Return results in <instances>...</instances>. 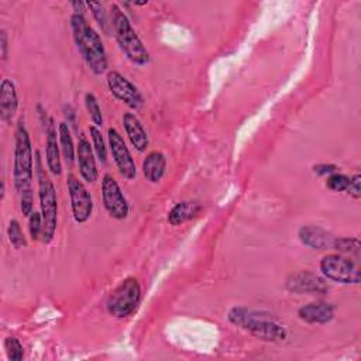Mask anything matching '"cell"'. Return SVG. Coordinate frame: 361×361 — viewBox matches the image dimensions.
Here are the masks:
<instances>
[{
	"label": "cell",
	"mask_w": 361,
	"mask_h": 361,
	"mask_svg": "<svg viewBox=\"0 0 361 361\" xmlns=\"http://www.w3.org/2000/svg\"><path fill=\"white\" fill-rule=\"evenodd\" d=\"M107 140L111 157L120 175L127 180L134 179L137 176V166L121 134L114 127H110L107 130Z\"/></svg>",
	"instance_id": "8fae6325"
},
{
	"label": "cell",
	"mask_w": 361,
	"mask_h": 361,
	"mask_svg": "<svg viewBox=\"0 0 361 361\" xmlns=\"http://www.w3.org/2000/svg\"><path fill=\"white\" fill-rule=\"evenodd\" d=\"M141 300V285L140 282L128 276L116 286V289L109 295L106 302L107 312L118 319L127 317L135 312Z\"/></svg>",
	"instance_id": "8992f818"
},
{
	"label": "cell",
	"mask_w": 361,
	"mask_h": 361,
	"mask_svg": "<svg viewBox=\"0 0 361 361\" xmlns=\"http://www.w3.org/2000/svg\"><path fill=\"white\" fill-rule=\"evenodd\" d=\"M202 210V204L195 200H183L176 203L168 213V223L172 226L183 224L185 221L196 217Z\"/></svg>",
	"instance_id": "ffe728a7"
},
{
	"label": "cell",
	"mask_w": 361,
	"mask_h": 361,
	"mask_svg": "<svg viewBox=\"0 0 361 361\" xmlns=\"http://www.w3.org/2000/svg\"><path fill=\"white\" fill-rule=\"evenodd\" d=\"M121 123L131 145L138 152H144L149 145V138L140 118L133 113H124L121 117Z\"/></svg>",
	"instance_id": "2e32d148"
},
{
	"label": "cell",
	"mask_w": 361,
	"mask_h": 361,
	"mask_svg": "<svg viewBox=\"0 0 361 361\" xmlns=\"http://www.w3.org/2000/svg\"><path fill=\"white\" fill-rule=\"evenodd\" d=\"M227 319L233 326L250 333L262 341L278 343L288 337L285 324L276 316L264 310H254L245 306H234L228 310Z\"/></svg>",
	"instance_id": "6da1fadb"
},
{
	"label": "cell",
	"mask_w": 361,
	"mask_h": 361,
	"mask_svg": "<svg viewBox=\"0 0 361 361\" xmlns=\"http://www.w3.org/2000/svg\"><path fill=\"white\" fill-rule=\"evenodd\" d=\"M76 159H78L79 173L82 179L87 183H93L97 179L99 172H97L93 147L90 145V141L85 134L79 135L78 145H76Z\"/></svg>",
	"instance_id": "5bb4252c"
},
{
	"label": "cell",
	"mask_w": 361,
	"mask_h": 361,
	"mask_svg": "<svg viewBox=\"0 0 361 361\" xmlns=\"http://www.w3.org/2000/svg\"><path fill=\"white\" fill-rule=\"evenodd\" d=\"M333 248L338 252H348V254H358L360 251V241L351 237H336L333 243Z\"/></svg>",
	"instance_id": "4316f807"
},
{
	"label": "cell",
	"mask_w": 361,
	"mask_h": 361,
	"mask_svg": "<svg viewBox=\"0 0 361 361\" xmlns=\"http://www.w3.org/2000/svg\"><path fill=\"white\" fill-rule=\"evenodd\" d=\"M41 121L45 131V161L49 172L52 175H61L62 173V162L59 158V142L56 135V127L54 123V118L47 116L45 111L39 113Z\"/></svg>",
	"instance_id": "7c38bea8"
},
{
	"label": "cell",
	"mask_w": 361,
	"mask_h": 361,
	"mask_svg": "<svg viewBox=\"0 0 361 361\" xmlns=\"http://www.w3.org/2000/svg\"><path fill=\"white\" fill-rule=\"evenodd\" d=\"M350 183V178L344 173H338L334 172L331 175H329L327 180H326V186L333 190V192H345Z\"/></svg>",
	"instance_id": "83f0119b"
},
{
	"label": "cell",
	"mask_w": 361,
	"mask_h": 361,
	"mask_svg": "<svg viewBox=\"0 0 361 361\" xmlns=\"http://www.w3.org/2000/svg\"><path fill=\"white\" fill-rule=\"evenodd\" d=\"M298 317L310 324H324L333 320L334 306L326 302H312L298 309Z\"/></svg>",
	"instance_id": "e0dca14e"
},
{
	"label": "cell",
	"mask_w": 361,
	"mask_h": 361,
	"mask_svg": "<svg viewBox=\"0 0 361 361\" xmlns=\"http://www.w3.org/2000/svg\"><path fill=\"white\" fill-rule=\"evenodd\" d=\"M313 171L317 173V175H331L334 172H337V166L333 165V164H317L313 166Z\"/></svg>",
	"instance_id": "1f68e13d"
},
{
	"label": "cell",
	"mask_w": 361,
	"mask_h": 361,
	"mask_svg": "<svg viewBox=\"0 0 361 361\" xmlns=\"http://www.w3.org/2000/svg\"><path fill=\"white\" fill-rule=\"evenodd\" d=\"M319 267L323 276L330 281L344 285H358L361 281L358 265L340 254H329L323 257Z\"/></svg>",
	"instance_id": "52a82bcc"
},
{
	"label": "cell",
	"mask_w": 361,
	"mask_h": 361,
	"mask_svg": "<svg viewBox=\"0 0 361 361\" xmlns=\"http://www.w3.org/2000/svg\"><path fill=\"white\" fill-rule=\"evenodd\" d=\"M285 288L296 295H322L327 290V283L322 276L310 271H299L286 278Z\"/></svg>",
	"instance_id": "4fadbf2b"
},
{
	"label": "cell",
	"mask_w": 361,
	"mask_h": 361,
	"mask_svg": "<svg viewBox=\"0 0 361 361\" xmlns=\"http://www.w3.org/2000/svg\"><path fill=\"white\" fill-rule=\"evenodd\" d=\"M58 137H59V145H61L63 158L66 159V162L72 164L75 159V155H76V148L73 145L69 126L65 121L59 123V126H58Z\"/></svg>",
	"instance_id": "44dd1931"
},
{
	"label": "cell",
	"mask_w": 361,
	"mask_h": 361,
	"mask_svg": "<svg viewBox=\"0 0 361 361\" xmlns=\"http://www.w3.org/2000/svg\"><path fill=\"white\" fill-rule=\"evenodd\" d=\"M72 7L75 8V13H76V14H83V10H85V7H86V3L75 1V3H72Z\"/></svg>",
	"instance_id": "836d02e7"
},
{
	"label": "cell",
	"mask_w": 361,
	"mask_h": 361,
	"mask_svg": "<svg viewBox=\"0 0 361 361\" xmlns=\"http://www.w3.org/2000/svg\"><path fill=\"white\" fill-rule=\"evenodd\" d=\"M142 173L151 183H158L166 171V158L159 151H151L142 161Z\"/></svg>",
	"instance_id": "d6986e66"
},
{
	"label": "cell",
	"mask_w": 361,
	"mask_h": 361,
	"mask_svg": "<svg viewBox=\"0 0 361 361\" xmlns=\"http://www.w3.org/2000/svg\"><path fill=\"white\" fill-rule=\"evenodd\" d=\"M0 47H1V59L6 61L7 59V32L4 30L0 31Z\"/></svg>",
	"instance_id": "d6a6232c"
},
{
	"label": "cell",
	"mask_w": 361,
	"mask_h": 361,
	"mask_svg": "<svg viewBox=\"0 0 361 361\" xmlns=\"http://www.w3.org/2000/svg\"><path fill=\"white\" fill-rule=\"evenodd\" d=\"M86 7L92 11L93 18L96 20V23L99 24L102 31L104 34L110 35L113 27H111V21L107 17V11L104 10V6L102 3H86Z\"/></svg>",
	"instance_id": "7402d4cb"
},
{
	"label": "cell",
	"mask_w": 361,
	"mask_h": 361,
	"mask_svg": "<svg viewBox=\"0 0 361 361\" xmlns=\"http://www.w3.org/2000/svg\"><path fill=\"white\" fill-rule=\"evenodd\" d=\"M18 109V96L16 85L10 79L0 83V117L4 123H10Z\"/></svg>",
	"instance_id": "ac0fdd59"
},
{
	"label": "cell",
	"mask_w": 361,
	"mask_h": 361,
	"mask_svg": "<svg viewBox=\"0 0 361 361\" xmlns=\"http://www.w3.org/2000/svg\"><path fill=\"white\" fill-rule=\"evenodd\" d=\"M345 192L354 199L361 197V176L358 173L350 178V183H348V188Z\"/></svg>",
	"instance_id": "4dcf8cb0"
},
{
	"label": "cell",
	"mask_w": 361,
	"mask_h": 361,
	"mask_svg": "<svg viewBox=\"0 0 361 361\" xmlns=\"http://www.w3.org/2000/svg\"><path fill=\"white\" fill-rule=\"evenodd\" d=\"M85 106H86L87 114H89L93 126H96V127L103 126V113H102L99 102L93 93L85 94Z\"/></svg>",
	"instance_id": "cb8c5ba5"
},
{
	"label": "cell",
	"mask_w": 361,
	"mask_h": 361,
	"mask_svg": "<svg viewBox=\"0 0 361 361\" xmlns=\"http://www.w3.org/2000/svg\"><path fill=\"white\" fill-rule=\"evenodd\" d=\"M28 231H30V237L35 241L41 237L42 234V217L41 213L38 212H32L28 217Z\"/></svg>",
	"instance_id": "f1b7e54d"
},
{
	"label": "cell",
	"mask_w": 361,
	"mask_h": 361,
	"mask_svg": "<svg viewBox=\"0 0 361 361\" xmlns=\"http://www.w3.org/2000/svg\"><path fill=\"white\" fill-rule=\"evenodd\" d=\"M106 82L110 93L124 103L131 110H138L144 104V97L141 92L137 89L134 83H131L126 76H123L117 71H109L106 76Z\"/></svg>",
	"instance_id": "30bf717a"
},
{
	"label": "cell",
	"mask_w": 361,
	"mask_h": 361,
	"mask_svg": "<svg viewBox=\"0 0 361 361\" xmlns=\"http://www.w3.org/2000/svg\"><path fill=\"white\" fill-rule=\"evenodd\" d=\"M298 238L303 245L312 250H326L333 248L336 237L319 226H302L298 230Z\"/></svg>",
	"instance_id": "9a60e30c"
},
{
	"label": "cell",
	"mask_w": 361,
	"mask_h": 361,
	"mask_svg": "<svg viewBox=\"0 0 361 361\" xmlns=\"http://www.w3.org/2000/svg\"><path fill=\"white\" fill-rule=\"evenodd\" d=\"M21 199H20V209H21V213L27 217H30V214L32 213V190L31 188L28 189H24L21 193H20Z\"/></svg>",
	"instance_id": "f546056e"
},
{
	"label": "cell",
	"mask_w": 361,
	"mask_h": 361,
	"mask_svg": "<svg viewBox=\"0 0 361 361\" xmlns=\"http://www.w3.org/2000/svg\"><path fill=\"white\" fill-rule=\"evenodd\" d=\"M89 134H90V138H92V147H93V151L96 154V157L99 158L100 162H106L107 159V148H106V142H104V138L102 135V131L99 130V127L96 126H90L89 127Z\"/></svg>",
	"instance_id": "603a6c76"
},
{
	"label": "cell",
	"mask_w": 361,
	"mask_h": 361,
	"mask_svg": "<svg viewBox=\"0 0 361 361\" xmlns=\"http://www.w3.org/2000/svg\"><path fill=\"white\" fill-rule=\"evenodd\" d=\"M69 21L75 45L87 68L94 75L104 73L109 68V61L100 35L89 25L83 14L73 13Z\"/></svg>",
	"instance_id": "7a4b0ae2"
},
{
	"label": "cell",
	"mask_w": 361,
	"mask_h": 361,
	"mask_svg": "<svg viewBox=\"0 0 361 361\" xmlns=\"http://www.w3.org/2000/svg\"><path fill=\"white\" fill-rule=\"evenodd\" d=\"M4 351H6L7 358L13 360V361H20L24 357L23 344L18 341V338H16L13 336L6 337V340H4Z\"/></svg>",
	"instance_id": "484cf974"
},
{
	"label": "cell",
	"mask_w": 361,
	"mask_h": 361,
	"mask_svg": "<svg viewBox=\"0 0 361 361\" xmlns=\"http://www.w3.org/2000/svg\"><path fill=\"white\" fill-rule=\"evenodd\" d=\"M110 11L111 27L121 52L131 63L138 66L147 65L149 62V52L137 35L128 17L117 4H111Z\"/></svg>",
	"instance_id": "3957f363"
},
{
	"label": "cell",
	"mask_w": 361,
	"mask_h": 361,
	"mask_svg": "<svg viewBox=\"0 0 361 361\" xmlns=\"http://www.w3.org/2000/svg\"><path fill=\"white\" fill-rule=\"evenodd\" d=\"M102 200L110 217L116 220H123L128 216L130 204L120 185L110 173H106L102 179Z\"/></svg>",
	"instance_id": "ba28073f"
},
{
	"label": "cell",
	"mask_w": 361,
	"mask_h": 361,
	"mask_svg": "<svg viewBox=\"0 0 361 361\" xmlns=\"http://www.w3.org/2000/svg\"><path fill=\"white\" fill-rule=\"evenodd\" d=\"M35 162H37L39 210L42 217L41 237H42V243L49 244L54 240L56 224H58V197H56V190L52 180L49 179V176L45 173V169L42 168L39 152L35 154Z\"/></svg>",
	"instance_id": "277c9868"
},
{
	"label": "cell",
	"mask_w": 361,
	"mask_h": 361,
	"mask_svg": "<svg viewBox=\"0 0 361 361\" xmlns=\"http://www.w3.org/2000/svg\"><path fill=\"white\" fill-rule=\"evenodd\" d=\"M34 175V157L31 138L23 120L18 121L16 128V147H14V162H13V180L14 188L18 193L24 189L31 188Z\"/></svg>",
	"instance_id": "5b68a950"
},
{
	"label": "cell",
	"mask_w": 361,
	"mask_h": 361,
	"mask_svg": "<svg viewBox=\"0 0 361 361\" xmlns=\"http://www.w3.org/2000/svg\"><path fill=\"white\" fill-rule=\"evenodd\" d=\"M66 188L71 199V209L73 220L78 224L86 223L93 212V199L90 192L86 189V186L75 176L68 175L66 178Z\"/></svg>",
	"instance_id": "9c48e42d"
},
{
	"label": "cell",
	"mask_w": 361,
	"mask_h": 361,
	"mask_svg": "<svg viewBox=\"0 0 361 361\" xmlns=\"http://www.w3.org/2000/svg\"><path fill=\"white\" fill-rule=\"evenodd\" d=\"M7 237H8V241L10 244L16 248V250H20V248H24L27 247V240L24 237V233L21 230V226L17 220H10L8 223V227H7Z\"/></svg>",
	"instance_id": "d4e9b609"
}]
</instances>
